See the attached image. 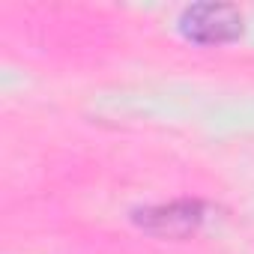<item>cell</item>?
<instances>
[{
	"label": "cell",
	"instance_id": "6da1fadb",
	"mask_svg": "<svg viewBox=\"0 0 254 254\" xmlns=\"http://www.w3.org/2000/svg\"><path fill=\"white\" fill-rule=\"evenodd\" d=\"M245 18L233 3H191L180 15V33L194 45H224L242 36Z\"/></svg>",
	"mask_w": 254,
	"mask_h": 254
},
{
	"label": "cell",
	"instance_id": "7a4b0ae2",
	"mask_svg": "<svg viewBox=\"0 0 254 254\" xmlns=\"http://www.w3.org/2000/svg\"><path fill=\"white\" fill-rule=\"evenodd\" d=\"M209 215V206L200 203V200H174V203H159V206H150V209H138L135 212V221L156 233V236H171V239H180V236H189L194 233Z\"/></svg>",
	"mask_w": 254,
	"mask_h": 254
}]
</instances>
